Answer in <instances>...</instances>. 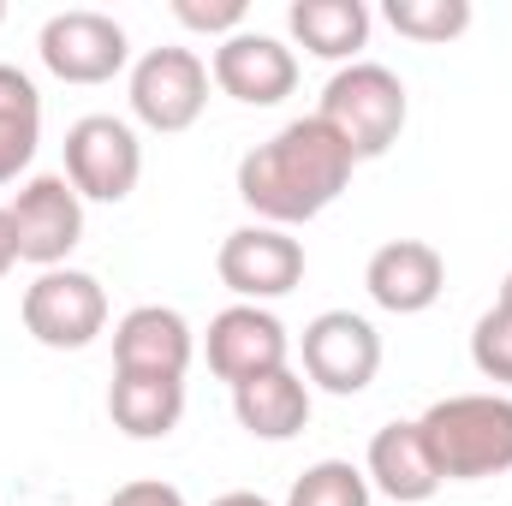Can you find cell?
Returning <instances> with one entry per match:
<instances>
[{
    "label": "cell",
    "instance_id": "6da1fadb",
    "mask_svg": "<svg viewBox=\"0 0 512 506\" xmlns=\"http://www.w3.org/2000/svg\"><path fill=\"white\" fill-rule=\"evenodd\" d=\"M352 149L316 114L280 126L239 161V197L262 227H304L352 185Z\"/></svg>",
    "mask_w": 512,
    "mask_h": 506
},
{
    "label": "cell",
    "instance_id": "7a4b0ae2",
    "mask_svg": "<svg viewBox=\"0 0 512 506\" xmlns=\"http://www.w3.org/2000/svg\"><path fill=\"white\" fill-rule=\"evenodd\" d=\"M441 483H483L512 471V399L507 393H453L417 417Z\"/></svg>",
    "mask_w": 512,
    "mask_h": 506
},
{
    "label": "cell",
    "instance_id": "3957f363",
    "mask_svg": "<svg viewBox=\"0 0 512 506\" xmlns=\"http://www.w3.org/2000/svg\"><path fill=\"white\" fill-rule=\"evenodd\" d=\"M405 108H411V102H405L399 72H387L376 60H352V66H340V72L328 78L316 120L352 149V161H376V155H387V149L399 143Z\"/></svg>",
    "mask_w": 512,
    "mask_h": 506
},
{
    "label": "cell",
    "instance_id": "277c9868",
    "mask_svg": "<svg viewBox=\"0 0 512 506\" xmlns=\"http://www.w3.org/2000/svg\"><path fill=\"white\" fill-rule=\"evenodd\" d=\"M24 328L48 352H84L108 328V292L84 268H42L24 286Z\"/></svg>",
    "mask_w": 512,
    "mask_h": 506
},
{
    "label": "cell",
    "instance_id": "5b68a950",
    "mask_svg": "<svg viewBox=\"0 0 512 506\" xmlns=\"http://www.w3.org/2000/svg\"><path fill=\"white\" fill-rule=\"evenodd\" d=\"M36 54H42V66L60 84H108V78L126 72L131 42H126V24L120 18L90 12V6H72V12H54L42 24Z\"/></svg>",
    "mask_w": 512,
    "mask_h": 506
},
{
    "label": "cell",
    "instance_id": "8992f818",
    "mask_svg": "<svg viewBox=\"0 0 512 506\" xmlns=\"http://www.w3.org/2000/svg\"><path fill=\"white\" fill-rule=\"evenodd\" d=\"M6 215H12L18 262H36V268H66V256L84 239V197L72 191L66 173L24 179L18 197L6 203Z\"/></svg>",
    "mask_w": 512,
    "mask_h": 506
},
{
    "label": "cell",
    "instance_id": "52a82bcc",
    "mask_svg": "<svg viewBox=\"0 0 512 506\" xmlns=\"http://www.w3.org/2000/svg\"><path fill=\"white\" fill-rule=\"evenodd\" d=\"M66 179L90 203H126L143 179V143L114 114H84L66 131Z\"/></svg>",
    "mask_w": 512,
    "mask_h": 506
},
{
    "label": "cell",
    "instance_id": "ba28073f",
    "mask_svg": "<svg viewBox=\"0 0 512 506\" xmlns=\"http://www.w3.org/2000/svg\"><path fill=\"white\" fill-rule=\"evenodd\" d=\"M298 352H304V376L322 393H334V399L364 393L376 381V370H382V334L358 310H322L304 328Z\"/></svg>",
    "mask_w": 512,
    "mask_h": 506
},
{
    "label": "cell",
    "instance_id": "9c48e42d",
    "mask_svg": "<svg viewBox=\"0 0 512 506\" xmlns=\"http://www.w3.org/2000/svg\"><path fill=\"white\" fill-rule=\"evenodd\" d=\"M209 108V66L191 48H149L131 66V114L149 131H191Z\"/></svg>",
    "mask_w": 512,
    "mask_h": 506
},
{
    "label": "cell",
    "instance_id": "30bf717a",
    "mask_svg": "<svg viewBox=\"0 0 512 506\" xmlns=\"http://www.w3.org/2000/svg\"><path fill=\"white\" fill-rule=\"evenodd\" d=\"M221 286L239 292V304H268V298H286L298 280H304V245L286 233V227H239L221 239Z\"/></svg>",
    "mask_w": 512,
    "mask_h": 506
},
{
    "label": "cell",
    "instance_id": "8fae6325",
    "mask_svg": "<svg viewBox=\"0 0 512 506\" xmlns=\"http://www.w3.org/2000/svg\"><path fill=\"white\" fill-rule=\"evenodd\" d=\"M286 352H292V340H286L280 316L262 310V304H227V310L209 322V340H203L209 370L227 381V387H245V381H256V376L286 370Z\"/></svg>",
    "mask_w": 512,
    "mask_h": 506
},
{
    "label": "cell",
    "instance_id": "7c38bea8",
    "mask_svg": "<svg viewBox=\"0 0 512 506\" xmlns=\"http://www.w3.org/2000/svg\"><path fill=\"white\" fill-rule=\"evenodd\" d=\"M209 78L221 84V96H233L245 108H274L298 90V54L268 30H239L215 48Z\"/></svg>",
    "mask_w": 512,
    "mask_h": 506
},
{
    "label": "cell",
    "instance_id": "4fadbf2b",
    "mask_svg": "<svg viewBox=\"0 0 512 506\" xmlns=\"http://www.w3.org/2000/svg\"><path fill=\"white\" fill-rule=\"evenodd\" d=\"M197 358V340H191V322L167 304H137L120 316L114 328V376H167L185 381Z\"/></svg>",
    "mask_w": 512,
    "mask_h": 506
},
{
    "label": "cell",
    "instance_id": "5bb4252c",
    "mask_svg": "<svg viewBox=\"0 0 512 506\" xmlns=\"http://www.w3.org/2000/svg\"><path fill=\"white\" fill-rule=\"evenodd\" d=\"M364 286H370V298L387 316H423L441 298V286H447V262L423 239H393V245H382L370 256Z\"/></svg>",
    "mask_w": 512,
    "mask_h": 506
},
{
    "label": "cell",
    "instance_id": "9a60e30c",
    "mask_svg": "<svg viewBox=\"0 0 512 506\" xmlns=\"http://www.w3.org/2000/svg\"><path fill=\"white\" fill-rule=\"evenodd\" d=\"M364 477H370V489H382L387 501H399V506H417L441 489V471H435V459H429V441H423L417 417H411V423H382V429L370 435Z\"/></svg>",
    "mask_w": 512,
    "mask_h": 506
},
{
    "label": "cell",
    "instance_id": "2e32d148",
    "mask_svg": "<svg viewBox=\"0 0 512 506\" xmlns=\"http://www.w3.org/2000/svg\"><path fill=\"white\" fill-rule=\"evenodd\" d=\"M233 417L256 441H292L310 423V381L298 370H274L245 387H233Z\"/></svg>",
    "mask_w": 512,
    "mask_h": 506
},
{
    "label": "cell",
    "instance_id": "e0dca14e",
    "mask_svg": "<svg viewBox=\"0 0 512 506\" xmlns=\"http://www.w3.org/2000/svg\"><path fill=\"white\" fill-rule=\"evenodd\" d=\"M286 30L316 60H352L370 42V6L364 0H292Z\"/></svg>",
    "mask_w": 512,
    "mask_h": 506
},
{
    "label": "cell",
    "instance_id": "ac0fdd59",
    "mask_svg": "<svg viewBox=\"0 0 512 506\" xmlns=\"http://www.w3.org/2000/svg\"><path fill=\"white\" fill-rule=\"evenodd\" d=\"M108 417L131 441H167L185 417V381L167 376H114L108 387Z\"/></svg>",
    "mask_w": 512,
    "mask_h": 506
},
{
    "label": "cell",
    "instance_id": "d6986e66",
    "mask_svg": "<svg viewBox=\"0 0 512 506\" xmlns=\"http://www.w3.org/2000/svg\"><path fill=\"white\" fill-rule=\"evenodd\" d=\"M36 143H42V96L18 66L0 60V185H12L36 161Z\"/></svg>",
    "mask_w": 512,
    "mask_h": 506
},
{
    "label": "cell",
    "instance_id": "ffe728a7",
    "mask_svg": "<svg viewBox=\"0 0 512 506\" xmlns=\"http://www.w3.org/2000/svg\"><path fill=\"white\" fill-rule=\"evenodd\" d=\"M382 18L399 36H411L423 48H441V42L471 30V0H387Z\"/></svg>",
    "mask_w": 512,
    "mask_h": 506
},
{
    "label": "cell",
    "instance_id": "44dd1931",
    "mask_svg": "<svg viewBox=\"0 0 512 506\" xmlns=\"http://www.w3.org/2000/svg\"><path fill=\"white\" fill-rule=\"evenodd\" d=\"M286 506H370V477L352 459H316L292 483Z\"/></svg>",
    "mask_w": 512,
    "mask_h": 506
},
{
    "label": "cell",
    "instance_id": "7402d4cb",
    "mask_svg": "<svg viewBox=\"0 0 512 506\" xmlns=\"http://www.w3.org/2000/svg\"><path fill=\"white\" fill-rule=\"evenodd\" d=\"M471 364L489 381H507L512 387V316L501 304L489 316H477V328H471Z\"/></svg>",
    "mask_w": 512,
    "mask_h": 506
},
{
    "label": "cell",
    "instance_id": "603a6c76",
    "mask_svg": "<svg viewBox=\"0 0 512 506\" xmlns=\"http://www.w3.org/2000/svg\"><path fill=\"white\" fill-rule=\"evenodd\" d=\"M245 0H173V18L185 24V30H197V36H239L245 30Z\"/></svg>",
    "mask_w": 512,
    "mask_h": 506
},
{
    "label": "cell",
    "instance_id": "cb8c5ba5",
    "mask_svg": "<svg viewBox=\"0 0 512 506\" xmlns=\"http://www.w3.org/2000/svg\"><path fill=\"white\" fill-rule=\"evenodd\" d=\"M108 506H185V495H179L173 483H161V477H137L126 489H114Z\"/></svg>",
    "mask_w": 512,
    "mask_h": 506
},
{
    "label": "cell",
    "instance_id": "d4e9b609",
    "mask_svg": "<svg viewBox=\"0 0 512 506\" xmlns=\"http://www.w3.org/2000/svg\"><path fill=\"white\" fill-rule=\"evenodd\" d=\"M12 262H18V239H12V215H6V203H0V280L12 274Z\"/></svg>",
    "mask_w": 512,
    "mask_h": 506
},
{
    "label": "cell",
    "instance_id": "484cf974",
    "mask_svg": "<svg viewBox=\"0 0 512 506\" xmlns=\"http://www.w3.org/2000/svg\"><path fill=\"white\" fill-rule=\"evenodd\" d=\"M209 506H268V501L251 495V489H233V495H221V501H209Z\"/></svg>",
    "mask_w": 512,
    "mask_h": 506
},
{
    "label": "cell",
    "instance_id": "4316f807",
    "mask_svg": "<svg viewBox=\"0 0 512 506\" xmlns=\"http://www.w3.org/2000/svg\"><path fill=\"white\" fill-rule=\"evenodd\" d=\"M495 304H501V310L512 316V268H507V280H501V298H495Z\"/></svg>",
    "mask_w": 512,
    "mask_h": 506
},
{
    "label": "cell",
    "instance_id": "83f0119b",
    "mask_svg": "<svg viewBox=\"0 0 512 506\" xmlns=\"http://www.w3.org/2000/svg\"><path fill=\"white\" fill-rule=\"evenodd\" d=\"M0 24H6V6H0Z\"/></svg>",
    "mask_w": 512,
    "mask_h": 506
}]
</instances>
